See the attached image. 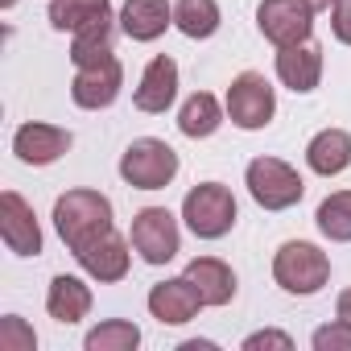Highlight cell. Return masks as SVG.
Segmentation results:
<instances>
[{"label":"cell","mask_w":351,"mask_h":351,"mask_svg":"<svg viewBox=\"0 0 351 351\" xmlns=\"http://www.w3.org/2000/svg\"><path fill=\"white\" fill-rule=\"evenodd\" d=\"M219 124H223V108H219V99L207 95V91H195V95L182 104V112H178V128H182L191 141L211 136Z\"/></svg>","instance_id":"22"},{"label":"cell","mask_w":351,"mask_h":351,"mask_svg":"<svg viewBox=\"0 0 351 351\" xmlns=\"http://www.w3.org/2000/svg\"><path fill=\"white\" fill-rule=\"evenodd\" d=\"M132 248L141 252L145 265H165L178 256L182 236H178V219H173L165 207H145L132 215Z\"/></svg>","instance_id":"6"},{"label":"cell","mask_w":351,"mask_h":351,"mask_svg":"<svg viewBox=\"0 0 351 351\" xmlns=\"http://www.w3.org/2000/svg\"><path fill=\"white\" fill-rule=\"evenodd\" d=\"M54 228L71 252L87 248L95 236L112 232V203L99 191H66L54 203Z\"/></svg>","instance_id":"1"},{"label":"cell","mask_w":351,"mask_h":351,"mask_svg":"<svg viewBox=\"0 0 351 351\" xmlns=\"http://www.w3.org/2000/svg\"><path fill=\"white\" fill-rule=\"evenodd\" d=\"M149 310L157 322H169V326H182L191 322L199 310H203V298L195 289V281L182 273V277H169V281H157L149 289Z\"/></svg>","instance_id":"11"},{"label":"cell","mask_w":351,"mask_h":351,"mask_svg":"<svg viewBox=\"0 0 351 351\" xmlns=\"http://www.w3.org/2000/svg\"><path fill=\"white\" fill-rule=\"evenodd\" d=\"M330 29L343 46H351V0H335V9H330Z\"/></svg>","instance_id":"28"},{"label":"cell","mask_w":351,"mask_h":351,"mask_svg":"<svg viewBox=\"0 0 351 351\" xmlns=\"http://www.w3.org/2000/svg\"><path fill=\"white\" fill-rule=\"evenodd\" d=\"M318 232L335 244H347L351 240V191H335L318 203Z\"/></svg>","instance_id":"24"},{"label":"cell","mask_w":351,"mask_h":351,"mask_svg":"<svg viewBox=\"0 0 351 351\" xmlns=\"http://www.w3.org/2000/svg\"><path fill=\"white\" fill-rule=\"evenodd\" d=\"M71 149V132L58 124H21L13 136V153L25 165H50Z\"/></svg>","instance_id":"15"},{"label":"cell","mask_w":351,"mask_h":351,"mask_svg":"<svg viewBox=\"0 0 351 351\" xmlns=\"http://www.w3.org/2000/svg\"><path fill=\"white\" fill-rule=\"evenodd\" d=\"M339 318H347V322H351V289H343V293H339Z\"/></svg>","instance_id":"30"},{"label":"cell","mask_w":351,"mask_h":351,"mask_svg":"<svg viewBox=\"0 0 351 351\" xmlns=\"http://www.w3.org/2000/svg\"><path fill=\"white\" fill-rule=\"evenodd\" d=\"M273 277L285 293H298V298H310L326 285L330 277V261L318 244H306V240H289L277 248L273 256Z\"/></svg>","instance_id":"2"},{"label":"cell","mask_w":351,"mask_h":351,"mask_svg":"<svg viewBox=\"0 0 351 351\" xmlns=\"http://www.w3.org/2000/svg\"><path fill=\"white\" fill-rule=\"evenodd\" d=\"M165 25H173V9L165 0H124L120 9V29L132 42H153L165 34Z\"/></svg>","instance_id":"17"},{"label":"cell","mask_w":351,"mask_h":351,"mask_svg":"<svg viewBox=\"0 0 351 351\" xmlns=\"http://www.w3.org/2000/svg\"><path fill=\"white\" fill-rule=\"evenodd\" d=\"M182 219L199 240H219L236 223V199L219 182H203L182 199Z\"/></svg>","instance_id":"5"},{"label":"cell","mask_w":351,"mask_h":351,"mask_svg":"<svg viewBox=\"0 0 351 351\" xmlns=\"http://www.w3.org/2000/svg\"><path fill=\"white\" fill-rule=\"evenodd\" d=\"M173 95H178V62H173L169 54H157V58L145 66L132 104H136L141 112H149V116H161V112L173 104Z\"/></svg>","instance_id":"13"},{"label":"cell","mask_w":351,"mask_h":351,"mask_svg":"<svg viewBox=\"0 0 351 351\" xmlns=\"http://www.w3.org/2000/svg\"><path fill=\"white\" fill-rule=\"evenodd\" d=\"M186 277L195 281L203 306H228L236 298V273L219 261V256H195L186 265Z\"/></svg>","instance_id":"16"},{"label":"cell","mask_w":351,"mask_h":351,"mask_svg":"<svg viewBox=\"0 0 351 351\" xmlns=\"http://www.w3.org/2000/svg\"><path fill=\"white\" fill-rule=\"evenodd\" d=\"M112 17V0H50V25L58 34H79L95 21Z\"/></svg>","instance_id":"20"},{"label":"cell","mask_w":351,"mask_h":351,"mask_svg":"<svg viewBox=\"0 0 351 351\" xmlns=\"http://www.w3.org/2000/svg\"><path fill=\"white\" fill-rule=\"evenodd\" d=\"M0 236H5L9 252H17V256H38L42 252V228L34 219V207L17 191L0 195Z\"/></svg>","instance_id":"10"},{"label":"cell","mask_w":351,"mask_h":351,"mask_svg":"<svg viewBox=\"0 0 351 351\" xmlns=\"http://www.w3.org/2000/svg\"><path fill=\"white\" fill-rule=\"evenodd\" d=\"M34 343H38V335L17 314H9L0 322V351H34Z\"/></svg>","instance_id":"26"},{"label":"cell","mask_w":351,"mask_h":351,"mask_svg":"<svg viewBox=\"0 0 351 351\" xmlns=\"http://www.w3.org/2000/svg\"><path fill=\"white\" fill-rule=\"evenodd\" d=\"M314 347H318V351H351V322L339 318V322L314 330Z\"/></svg>","instance_id":"27"},{"label":"cell","mask_w":351,"mask_h":351,"mask_svg":"<svg viewBox=\"0 0 351 351\" xmlns=\"http://www.w3.org/2000/svg\"><path fill=\"white\" fill-rule=\"evenodd\" d=\"M112 42H116L112 17H108V21H95V25H87V29L75 34V42H71V62H75V66H95V62H104V58H116Z\"/></svg>","instance_id":"21"},{"label":"cell","mask_w":351,"mask_h":351,"mask_svg":"<svg viewBox=\"0 0 351 351\" xmlns=\"http://www.w3.org/2000/svg\"><path fill=\"white\" fill-rule=\"evenodd\" d=\"M248 191H252V199L265 211H285V207L302 203L306 182H302V173L289 161H281V157H256V161H248Z\"/></svg>","instance_id":"4"},{"label":"cell","mask_w":351,"mask_h":351,"mask_svg":"<svg viewBox=\"0 0 351 351\" xmlns=\"http://www.w3.org/2000/svg\"><path fill=\"white\" fill-rule=\"evenodd\" d=\"M46 310H50V318H58V322H79V318H87V310H91V289L79 281V277H66V273H58L54 281H50V293H46Z\"/></svg>","instance_id":"19"},{"label":"cell","mask_w":351,"mask_h":351,"mask_svg":"<svg viewBox=\"0 0 351 351\" xmlns=\"http://www.w3.org/2000/svg\"><path fill=\"white\" fill-rule=\"evenodd\" d=\"M17 5V0H0V9H13Z\"/></svg>","instance_id":"32"},{"label":"cell","mask_w":351,"mask_h":351,"mask_svg":"<svg viewBox=\"0 0 351 351\" xmlns=\"http://www.w3.org/2000/svg\"><path fill=\"white\" fill-rule=\"evenodd\" d=\"M273 112H277V95H273L265 75L244 71L240 79H232V87H228V116H232V124L256 132V128H265L273 120Z\"/></svg>","instance_id":"7"},{"label":"cell","mask_w":351,"mask_h":351,"mask_svg":"<svg viewBox=\"0 0 351 351\" xmlns=\"http://www.w3.org/2000/svg\"><path fill=\"white\" fill-rule=\"evenodd\" d=\"M261 347H281V351H289L293 339L281 335V330H261V335H248V339H244V351H261Z\"/></svg>","instance_id":"29"},{"label":"cell","mask_w":351,"mask_h":351,"mask_svg":"<svg viewBox=\"0 0 351 351\" xmlns=\"http://www.w3.org/2000/svg\"><path fill=\"white\" fill-rule=\"evenodd\" d=\"M173 25L186 38H211L219 29V5L215 0H178L173 5Z\"/></svg>","instance_id":"23"},{"label":"cell","mask_w":351,"mask_h":351,"mask_svg":"<svg viewBox=\"0 0 351 351\" xmlns=\"http://www.w3.org/2000/svg\"><path fill=\"white\" fill-rule=\"evenodd\" d=\"M124 87V71H120V58H104L95 66H79L75 83H71V99L87 112H99V108H112L116 95Z\"/></svg>","instance_id":"9"},{"label":"cell","mask_w":351,"mask_h":351,"mask_svg":"<svg viewBox=\"0 0 351 351\" xmlns=\"http://www.w3.org/2000/svg\"><path fill=\"white\" fill-rule=\"evenodd\" d=\"M75 261H79V265L87 269V277H95V281H120V277L128 273V240L116 236V228H112V232L95 236L87 248H79Z\"/></svg>","instance_id":"14"},{"label":"cell","mask_w":351,"mask_h":351,"mask_svg":"<svg viewBox=\"0 0 351 351\" xmlns=\"http://www.w3.org/2000/svg\"><path fill=\"white\" fill-rule=\"evenodd\" d=\"M173 173H178V153L157 136L132 141L120 157V178L136 191H161L173 182Z\"/></svg>","instance_id":"3"},{"label":"cell","mask_w":351,"mask_h":351,"mask_svg":"<svg viewBox=\"0 0 351 351\" xmlns=\"http://www.w3.org/2000/svg\"><path fill=\"white\" fill-rule=\"evenodd\" d=\"M141 343V330L124 318H108L87 335V351H132Z\"/></svg>","instance_id":"25"},{"label":"cell","mask_w":351,"mask_h":351,"mask_svg":"<svg viewBox=\"0 0 351 351\" xmlns=\"http://www.w3.org/2000/svg\"><path fill=\"white\" fill-rule=\"evenodd\" d=\"M256 25L281 50V46H293V42H306L310 38L314 9L306 5V0H265V5L256 9Z\"/></svg>","instance_id":"8"},{"label":"cell","mask_w":351,"mask_h":351,"mask_svg":"<svg viewBox=\"0 0 351 351\" xmlns=\"http://www.w3.org/2000/svg\"><path fill=\"white\" fill-rule=\"evenodd\" d=\"M306 5H310L314 13H330V9H335V0H306Z\"/></svg>","instance_id":"31"},{"label":"cell","mask_w":351,"mask_h":351,"mask_svg":"<svg viewBox=\"0 0 351 351\" xmlns=\"http://www.w3.org/2000/svg\"><path fill=\"white\" fill-rule=\"evenodd\" d=\"M277 79L289 91H298V95L314 91L318 79H322V46L310 42V38L293 42V46H281V54H277Z\"/></svg>","instance_id":"12"},{"label":"cell","mask_w":351,"mask_h":351,"mask_svg":"<svg viewBox=\"0 0 351 351\" xmlns=\"http://www.w3.org/2000/svg\"><path fill=\"white\" fill-rule=\"evenodd\" d=\"M306 161L314 173H322V178H335V173H343L351 165V132L343 128H322L310 145H306Z\"/></svg>","instance_id":"18"}]
</instances>
